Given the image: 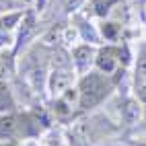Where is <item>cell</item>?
Instances as JSON below:
<instances>
[{
	"instance_id": "cell-4",
	"label": "cell",
	"mask_w": 146,
	"mask_h": 146,
	"mask_svg": "<svg viewBox=\"0 0 146 146\" xmlns=\"http://www.w3.org/2000/svg\"><path fill=\"white\" fill-rule=\"evenodd\" d=\"M95 58H97V50L93 47V43H84L74 47L72 52V66L78 74H86L91 72V68L95 66Z\"/></svg>"
},
{
	"instance_id": "cell-1",
	"label": "cell",
	"mask_w": 146,
	"mask_h": 146,
	"mask_svg": "<svg viewBox=\"0 0 146 146\" xmlns=\"http://www.w3.org/2000/svg\"><path fill=\"white\" fill-rule=\"evenodd\" d=\"M111 91V80L109 76L99 72V70H91L82 74V78L78 82V99L82 109H93L99 103L107 99V95Z\"/></svg>"
},
{
	"instance_id": "cell-12",
	"label": "cell",
	"mask_w": 146,
	"mask_h": 146,
	"mask_svg": "<svg viewBox=\"0 0 146 146\" xmlns=\"http://www.w3.org/2000/svg\"><path fill=\"white\" fill-rule=\"evenodd\" d=\"M62 4H64L66 11H76L82 4V0H62Z\"/></svg>"
},
{
	"instance_id": "cell-6",
	"label": "cell",
	"mask_w": 146,
	"mask_h": 146,
	"mask_svg": "<svg viewBox=\"0 0 146 146\" xmlns=\"http://www.w3.org/2000/svg\"><path fill=\"white\" fill-rule=\"evenodd\" d=\"M21 123H19L17 115L11 113H0V140H11L19 134Z\"/></svg>"
},
{
	"instance_id": "cell-13",
	"label": "cell",
	"mask_w": 146,
	"mask_h": 146,
	"mask_svg": "<svg viewBox=\"0 0 146 146\" xmlns=\"http://www.w3.org/2000/svg\"><path fill=\"white\" fill-rule=\"evenodd\" d=\"M45 2H47V0H37V6H39V11H41L43 6H45Z\"/></svg>"
},
{
	"instance_id": "cell-2",
	"label": "cell",
	"mask_w": 146,
	"mask_h": 146,
	"mask_svg": "<svg viewBox=\"0 0 146 146\" xmlns=\"http://www.w3.org/2000/svg\"><path fill=\"white\" fill-rule=\"evenodd\" d=\"M74 68H68V66H56L50 78H47V89H50V95L52 97H60L64 95L68 89H72V82H74Z\"/></svg>"
},
{
	"instance_id": "cell-8",
	"label": "cell",
	"mask_w": 146,
	"mask_h": 146,
	"mask_svg": "<svg viewBox=\"0 0 146 146\" xmlns=\"http://www.w3.org/2000/svg\"><path fill=\"white\" fill-rule=\"evenodd\" d=\"M15 111V97L6 82H0V113Z\"/></svg>"
},
{
	"instance_id": "cell-7",
	"label": "cell",
	"mask_w": 146,
	"mask_h": 146,
	"mask_svg": "<svg viewBox=\"0 0 146 146\" xmlns=\"http://www.w3.org/2000/svg\"><path fill=\"white\" fill-rule=\"evenodd\" d=\"M142 117V103L140 101H134V99H128L123 101L121 105V119L125 125H134L138 123Z\"/></svg>"
},
{
	"instance_id": "cell-5",
	"label": "cell",
	"mask_w": 146,
	"mask_h": 146,
	"mask_svg": "<svg viewBox=\"0 0 146 146\" xmlns=\"http://www.w3.org/2000/svg\"><path fill=\"white\" fill-rule=\"evenodd\" d=\"M95 66L97 70L103 74H113L119 66V52L115 47H101L97 50V58H95Z\"/></svg>"
},
{
	"instance_id": "cell-3",
	"label": "cell",
	"mask_w": 146,
	"mask_h": 146,
	"mask_svg": "<svg viewBox=\"0 0 146 146\" xmlns=\"http://www.w3.org/2000/svg\"><path fill=\"white\" fill-rule=\"evenodd\" d=\"M23 15L25 11H17V13H8L0 17V47H6L15 41V33L23 21Z\"/></svg>"
},
{
	"instance_id": "cell-10",
	"label": "cell",
	"mask_w": 146,
	"mask_h": 146,
	"mask_svg": "<svg viewBox=\"0 0 146 146\" xmlns=\"http://www.w3.org/2000/svg\"><path fill=\"white\" fill-rule=\"evenodd\" d=\"M146 82V52H142L136 60V84Z\"/></svg>"
},
{
	"instance_id": "cell-9",
	"label": "cell",
	"mask_w": 146,
	"mask_h": 146,
	"mask_svg": "<svg viewBox=\"0 0 146 146\" xmlns=\"http://www.w3.org/2000/svg\"><path fill=\"white\" fill-rule=\"evenodd\" d=\"M17 11H25V0H0V17Z\"/></svg>"
},
{
	"instance_id": "cell-14",
	"label": "cell",
	"mask_w": 146,
	"mask_h": 146,
	"mask_svg": "<svg viewBox=\"0 0 146 146\" xmlns=\"http://www.w3.org/2000/svg\"><path fill=\"white\" fill-rule=\"evenodd\" d=\"M136 146H146V142H138V144H136Z\"/></svg>"
},
{
	"instance_id": "cell-11",
	"label": "cell",
	"mask_w": 146,
	"mask_h": 146,
	"mask_svg": "<svg viewBox=\"0 0 146 146\" xmlns=\"http://www.w3.org/2000/svg\"><path fill=\"white\" fill-rule=\"evenodd\" d=\"M115 31H117L115 23H105V25H103V35L107 37V39H113V37H115Z\"/></svg>"
},
{
	"instance_id": "cell-15",
	"label": "cell",
	"mask_w": 146,
	"mask_h": 146,
	"mask_svg": "<svg viewBox=\"0 0 146 146\" xmlns=\"http://www.w3.org/2000/svg\"><path fill=\"white\" fill-rule=\"evenodd\" d=\"M0 76H2V74H0Z\"/></svg>"
}]
</instances>
